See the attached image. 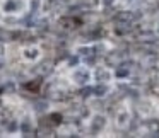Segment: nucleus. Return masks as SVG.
<instances>
[{
    "instance_id": "obj_1",
    "label": "nucleus",
    "mask_w": 159,
    "mask_h": 138,
    "mask_svg": "<svg viewBox=\"0 0 159 138\" xmlns=\"http://www.w3.org/2000/svg\"><path fill=\"white\" fill-rule=\"evenodd\" d=\"M139 19H140V14H139V12L121 11V12H118V14H116L115 21H116V24H118V22H121V24H132V22L139 21Z\"/></svg>"
},
{
    "instance_id": "obj_2",
    "label": "nucleus",
    "mask_w": 159,
    "mask_h": 138,
    "mask_svg": "<svg viewBox=\"0 0 159 138\" xmlns=\"http://www.w3.org/2000/svg\"><path fill=\"white\" fill-rule=\"evenodd\" d=\"M121 62H123V53L121 51H111L106 55V63L110 67H118Z\"/></svg>"
},
{
    "instance_id": "obj_3",
    "label": "nucleus",
    "mask_w": 159,
    "mask_h": 138,
    "mask_svg": "<svg viewBox=\"0 0 159 138\" xmlns=\"http://www.w3.org/2000/svg\"><path fill=\"white\" fill-rule=\"evenodd\" d=\"M72 80L75 84H79V85H84V84H87V80H89V72L87 70H75V72L72 73Z\"/></svg>"
},
{
    "instance_id": "obj_4",
    "label": "nucleus",
    "mask_w": 159,
    "mask_h": 138,
    "mask_svg": "<svg viewBox=\"0 0 159 138\" xmlns=\"http://www.w3.org/2000/svg\"><path fill=\"white\" fill-rule=\"evenodd\" d=\"M104 126H106V118H104L103 114H96V116L93 118V121H91V128H93L94 131H99V130H103Z\"/></svg>"
},
{
    "instance_id": "obj_5",
    "label": "nucleus",
    "mask_w": 159,
    "mask_h": 138,
    "mask_svg": "<svg viewBox=\"0 0 159 138\" xmlns=\"http://www.w3.org/2000/svg\"><path fill=\"white\" fill-rule=\"evenodd\" d=\"M58 24H60V28L65 29V31H72V29L77 26V21L74 17H62Z\"/></svg>"
},
{
    "instance_id": "obj_6",
    "label": "nucleus",
    "mask_w": 159,
    "mask_h": 138,
    "mask_svg": "<svg viewBox=\"0 0 159 138\" xmlns=\"http://www.w3.org/2000/svg\"><path fill=\"white\" fill-rule=\"evenodd\" d=\"M130 70H132L130 63H123V62H121L120 65H118V68H116V77L123 79V77H127L128 73H130Z\"/></svg>"
},
{
    "instance_id": "obj_7",
    "label": "nucleus",
    "mask_w": 159,
    "mask_h": 138,
    "mask_svg": "<svg viewBox=\"0 0 159 138\" xmlns=\"http://www.w3.org/2000/svg\"><path fill=\"white\" fill-rule=\"evenodd\" d=\"M96 79L99 80L101 84H104V82H108V80L111 79V72H110V70H106V68H98Z\"/></svg>"
},
{
    "instance_id": "obj_8",
    "label": "nucleus",
    "mask_w": 159,
    "mask_h": 138,
    "mask_svg": "<svg viewBox=\"0 0 159 138\" xmlns=\"http://www.w3.org/2000/svg\"><path fill=\"white\" fill-rule=\"evenodd\" d=\"M21 2L19 0H9V2H5L4 4V11L5 12H14V11H17V9H21Z\"/></svg>"
},
{
    "instance_id": "obj_9",
    "label": "nucleus",
    "mask_w": 159,
    "mask_h": 138,
    "mask_svg": "<svg viewBox=\"0 0 159 138\" xmlns=\"http://www.w3.org/2000/svg\"><path fill=\"white\" fill-rule=\"evenodd\" d=\"M38 55H39L38 48H28V50H24V56H26L28 60H34V58H38Z\"/></svg>"
},
{
    "instance_id": "obj_10",
    "label": "nucleus",
    "mask_w": 159,
    "mask_h": 138,
    "mask_svg": "<svg viewBox=\"0 0 159 138\" xmlns=\"http://www.w3.org/2000/svg\"><path fill=\"white\" fill-rule=\"evenodd\" d=\"M139 41H140V43L156 41V38H154V34H152V32H142V34H139Z\"/></svg>"
},
{
    "instance_id": "obj_11",
    "label": "nucleus",
    "mask_w": 159,
    "mask_h": 138,
    "mask_svg": "<svg viewBox=\"0 0 159 138\" xmlns=\"http://www.w3.org/2000/svg\"><path fill=\"white\" fill-rule=\"evenodd\" d=\"M147 128L151 130L152 136H159V135H157V131H159V123H157V121H149Z\"/></svg>"
},
{
    "instance_id": "obj_12",
    "label": "nucleus",
    "mask_w": 159,
    "mask_h": 138,
    "mask_svg": "<svg viewBox=\"0 0 159 138\" xmlns=\"http://www.w3.org/2000/svg\"><path fill=\"white\" fill-rule=\"evenodd\" d=\"M128 121V113H120L116 116V124H120V126H125Z\"/></svg>"
},
{
    "instance_id": "obj_13",
    "label": "nucleus",
    "mask_w": 159,
    "mask_h": 138,
    "mask_svg": "<svg viewBox=\"0 0 159 138\" xmlns=\"http://www.w3.org/2000/svg\"><path fill=\"white\" fill-rule=\"evenodd\" d=\"M94 92H96V96L103 97V96H106V94L110 92V87H108V85H99V87L94 89Z\"/></svg>"
},
{
    "instance_id": "obj_14",
    "label": "nucleus",
    "mask_w": 159,
    "mask_h": 138,
    "mask_svg": "<svg viewBox=\"0 0 159 138\" xmlns=\"http://www.w3.org/2000/svg\"><path fill=\"white\" fill-rule=\"evenodd\" d=\"M48 121H50L52 124H60V123H62V114H58V113H53V114H50Z\"/></svg>"
},
{
    "instance_id": "obj_15",
    "label": "nucleus",
    "mask_w": 159,
    "mask_h": 138,
    "mask_svg": "<svg viewBox=\"0 0 159 138\" xmlns=\"http://www.w3.org/2000/svg\"><path fill=\"white\" fill-rule=\"evenodd\" d=\"M52 72V65L50 63H43V65H39L38 68V73H41V75H46V73Z\"/></svg>"
},
{
    "instance_id": "obj_16",
    "label": "nucleus",
    "mask_w": 159,
    "mask_h": 138,
    "mask_svg": "<svg viewBox=\"0 0 159 138\" xmlns=\"http://www.w3.org/2000/svg\"><path fill=\"white\" fill-rule=\"evenodd\" d=\"M39 84H41V80H39V79H36L34 82H28V84H26V87H28V89H38V87H39Z\"/></svg>"
},
{
    "instance_id": "obj_17",
    "label": "nucleus",
    "mask_w": 159,
    "mask_h": 138,
    "mask_svg": "<svg viewBox=\"0 0 159 138\" xmlns=\"http://www.w3.org/2000/svg\"><path fill=\"white\" fill-rule=\"evenodd\" d=\"M50 7H52L53 11H57L58 7H63V0H53L52 4H50Z\"/></svg>"
},
{
    "instance_id": "obj_18",
    "label": "nucleus",
    "mask_w": 159,
    "mask_h": 138,
    "mask_svg": "<svg viewBox=\"0 0 159 138\" xmlns=\"http://www.w3.org/2000/svg\"><path fill=\"white\" fill-rule=\"evenodd\" d=\"M21 130L24 131V133H29V130H31V124H29L28 121H24V123L21 124Z\"/></svg>"
},
{
    "instance_id": "obj_19",
    "label": "nucleus",
    "mask_w": 159,
    "mask_h": 138,
    "mask_svg": "<svg viewBox=\"0 0 159 138\" xmlns=\"http://www.w3.org/2000/svg\"><path fill=\"white\" fill-rule=\"evenodd\" d=\"M93 92H94V89H89V87H87V89L82 90V96H89V94H93Z\"/></svg>"
},
{
    "instance_id": "obj_20",
    "label": "nucleus",
    "mask_w": 159,
    "mask_h": 138,
    "mask_svg": "<svg viewBox=\"0 0 159 138\" xmlns=\"http://www.w3.org/2000/svg\"><path fill=\"white\" fill-rule=\"evenodd\" d=\"M45 106H46L45 102H38V104H36V109H38V111H43V109H45Z\"/></svg>"
},
{
    "instance_id": "obj_21",
    "label": "nucleus",
    "mask_w": 159,
    "mask_h": 138,
    "mask_svg": "<svg viewBox=\"0 0 159 138\" xmlns=\"http://www.w3.org/2000/svg\"><path fill=\"white\" fill-rule=\"evenodd\" d=\"M101 2H103L104 5H111V4L115 2V0H101Z\"/></svg>"
},
{
    "instance_id": "obj_22",
    "label": "nucleus",
    "mask_w": 159,
    "mask_h": 138,
    "mask_svg": "<svg viewBox=\"0 0 159 138\" xmlns=\"http://www.w3.org/2000/svg\"><path fill=\"white\" fill-rule=\"evenodd\" d=\"M9 130L14 131V130H16V123H11V124H9Z\"/></svg>"
},
{
    "instance_id": "obj_23",
    "label": "nucleus",
    "mask_w": 159,
    "mask_h": 138,
    "mask_svg": "<svg viewBox=\"0 0 159 138\" xmlns=\"http://www.w3.org/2000/svg\"><path fill=\"white\" fill-rule=\"evenodd\" d=\"M154 79H156V82H159V72L156 73V77H154Z\"/></svg>"
},
{
    "instance_id": "obj_24",
    "label": "nucleus",
    "mask_w": 159,
    "mask_h": 138,
    "mask_svg": "<svg viewBox=\"0 0 159 138\" xmlns=\"http://www.w3.org/2000/svg\"><path fill=\"white\" fill-rule=\"evenodd\" d=\"M4 53V45H0V55Z\"/></svg>"
},
{
    "instance_id": "obj_25",
    "label": "nucleus",
    "mask_w": 159,
    "mask_h": 138,
    "mask_svg": "<svg viewBox=\"0 0 159 138\" xmlns=\"http://www.w3.org/2000/svg\"><path fill=\"white\" fill-rule=\"evenodd\" d=\"M2 67H4V62H2V60H0V68H2Z\"/></svg>"
},
{
    "instance_id": "obj_26",
    "label": "nucleus",
    "mask_w": 159,
    "mask_h": 138,
    "mask_svg": "<svg viewBox=\"0 0 159 138\" xmlns=\"http://www.w3.org/2000/svg\"><path fill=\"white\" fill-rule=\"evenodd\" d=\"M157 32H159V26H157Z\"/></svg>"
},
{
    "instance_id": "obj_27",
    "label": "nucleus",
    "mask_w": 159,
    "mask_h": 138,
    "mask_svg": "<svg viewBox=\"0 0 159 138\" xmlns=\"http://www.w3.org/2000/svg\"><path fill=\"white\" fill-rule=\"evenodd\" d=\"M0 106H2V101H0Z\"/></svg>"
}]
</instances>
